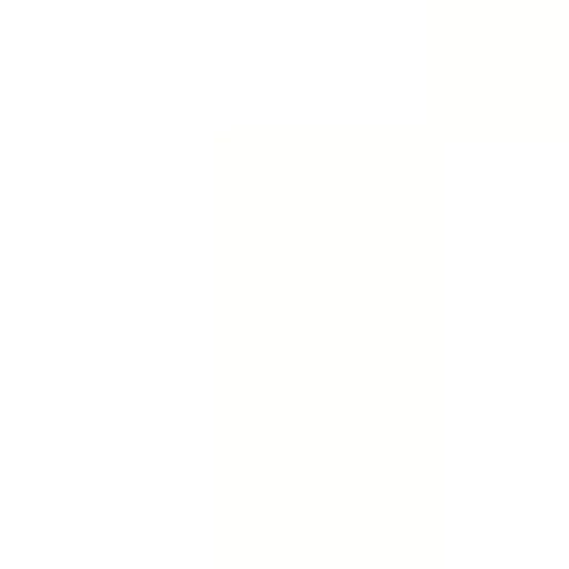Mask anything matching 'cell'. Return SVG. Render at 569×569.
<instances>
[]
</instances>
